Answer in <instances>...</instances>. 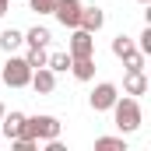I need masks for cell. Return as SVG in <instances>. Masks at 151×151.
I'll list each match as a JSON object with an SVG mask.
<instances>
[{
    "label": "cell",
    "mask_w": 151,
    "mask_h": 151,
    "mask_svg": "<svg viewBox=\"0 0 151 151\" xmlns=\"http://www.w3.org/2000/svg\"><path fill=\"white\" fill-rule=\"evenodd\" d=\"M116 99H119V88H116L113 81H102V84H95V88H91V95H88V106H91L95 113H109Z\"/></svg>",
    "instance_id": "cell-4"
},
{
    "label": "cell",
    "mask_w": 151,
    "mask_h": 151,
    "mask_svg": "<svg viewBox=\"0 0 151 151\" xmlns=\"http://www.w3.org/2000/svg\"><path fill=\"white\" fill-rule=\"evenodd\" d=\"M95 148L99 151H127V141H123V134H119V137H99Z\"/></svg>",
    "instance_id": "cell-17"
},
{
    "label": "cell",
    "mask_w": 151,
    "mask_h": 151,
    "mask_svg": "<svg viewBox=\"0 0 151 151\" xmlns=\"http://www.w3.org/2000/svg\"><path fill=\"white\" fill-rule=\"evenodd\" d=\"M70 32H74L70 42H67L70 60H77V56H95V35H91V32H84V28H70Z\"/></svg>",
    "instance_id": "cell-6"
},
{
    "label": "cell",
    "mask_w": 151,
    "mask_h": 151,
    "mask_svg": "<svg viewBox=\"0 0 151 151\" xmlns=\"http://www.w3.org/2000/svg\"><path fill=\"white\" fill-rule=\"evenodd\" d=\"M137 49H141L144 56H148V53H151V25H148V28H144V32H141V42H137Z\"/></svg>",
    "instance_id": "cell-20"
},
{
    "label": "cell",
    "mask_w": 151,
    "mask_h": 151,
    "mask_svg": "<svg viewBox=\"0 0 151 151\" xmlns=\"http://www.w3.org/2000/svg\"><path fill=\"white\" fill-rule=\"evenodd\" d=\"M141 4H151V0H141Z\"/></svg>",
    "instance_id": "cell-23"
},
{
    "label": "cell",
    "mask_w": 151,
    "mask_h": 151,
    "mask_svg": "<svg viewBox=\"0 0 151 151\" xmlns=\"http://www.w3.org/2000/svg\"><path fill=\"white\" fill-rule=\"evenodd\" d=\"M81 0H56L53 4V18L63 25V28H77V21H81Z\"/></svg>",
    "instance_id": "cell-5"
},
{
    "label": "cell",
    "mask_w": 151,
    "mask_h": 151,
    "mask_svg": "<svg viewBox=\"0 0 151 151\" xmlns=\"http://www.w3.org/2000/svg\"><path fill=\"white\" fill-rule=\"evenodd\" d=\"M28 84L35 88V95H53V91H56V74H53L49 67H35Z\"/></svg>",
    "instance_id": "cell-7"
},
{
    "label": "cell",
    "mask_w": 151,
    "mask_h": 151,
    "mask_svg": "<svg viewBox=\"0 0 151 151\" xmlns=\"http://www.w3.org/2000/svg\"><path fill=\"white\" fill-rule=\"evenodd\" d=\"M7 7H11V0H0V18L7 14Z\"/></svg>",
    "instance_id": "cell-21"
},
{
    "label": "cell",
    "mask_w": 151,
    "mask_h": 151,
    "mask_svg": "<svg viewBox=\"0 0 151 151\" xmlns=\"http://www.w3.org/2000/svg\"><path fill=\"white\" fill-rule=\"evenodd\" d=\"M25 137H32V141H53V137H60V119L56 116H25V130H21Z\"/></svg>",
    "instance_id": "cell-2"
},
{
    "label": "cell",
    "mask_w": 151,
    "mask_h": 151,
    "mask_svg": "<svg viewBox=\"0 0 151 151\" xmlns=\"http://www.w3.org/2000/svg\"><path fill=\"white\" fill-rule=\"evenodd\" d=\"M134 49H137V46H134V39H130V35H123V32H119V35L113 39V56H116V60H123V56H127V53H134Z\"/></svg>",
    "instance_id": "cell-15"
},
{
    "label": "cell",
    "mask_w": 151,
    "mask_h": 151,
    "mask_svg": "<svg viewBox=\"0 0 151 151\" xmlns=\"http://www.w3.org/2000/svg\"><path fill=\"white\" fill-rule=\"evenodd\" d=\"M113 123L119 134H134V130H141V123H144V109H141V102L134 99V95H119L113 102Z\"/></svg>",
    "instance_id": "cell-1"
},
{
    "label": "cell",
    "mask_w": 151,
    "mask_h": 151,
    "mask_svg": "<svg viewBox=\"0 0 151 151\" xmlns=\"http://www.w3.org/2000/svg\"><path fill=\"white\" fill-rule=\"evenodd\" d=\"M46 60H49V53H46V46H28V53H25V63L35 70V67H46Z\"/></svg>",
    "instance_id": "cell-14"
},
{
    "label": "cell",
    "mask_w": 151,
    "mask_h": 151,
    "mask_svg": "<svg viewBox=\"0 0 151 151\" xmlns=\"http://www.w3.org/2000/svg\"><path fill=\"white\" fill-rule=\"evenodd\" d=\"M53 4H56V0H28V7H32L35 14H53Z\"/></svg>",
    "instance_id": "cell-19"
},
{
    "label": "cell",
    "mask_w": 151,
    "mask_h": 151,
    "mask_svg": "<svg viewBox=\"0 0 151 151\" xmlns=\"http://www.w3.org/2000/svg\"><path fill=\"white\" fill-rule=\"evenodd\" d=\"M148 91V77H144V70H127V77H123V95H144Z\"/></svg>",
    "instance_id": "cell-10"
},
{
    "label": "cell",
    "mask_w": 151,
    "mask_h": 151,
    "mask_svg": "<svg viewBox=\"0 0 151 151\" xmlns=\"http://www.w3.org/2000/svg\"><path fill=\"white\" fill-rule=\"evenodd\" d=\"M46 67H49L53 74H60V70H70V53H49Z\"/></svg>",
    "instance_id": "cell-16"
},
{
    "label": "cell",
    "mask_w": 151,
    "mask_h": 151,
    "mask_svg": "<svg viewBox=\"0 0 151 151\" xmlns=\"http://www.w3.org/2000/svg\"><path fill=\"white\" fill-rule=\"evenodd\" d=\"M21 130H25V113H4L0 116V137L14 141Z\"/></svg>",
    "instance_id": "cell-9"
},
{
    "label": "cell",
    "mask_w": 151,
    "mask_h": 151,
    "mask_svg": "<svg viewBox=\"0 0 151 151\" xmlns=\"http://www.w3.org/2000/svg\"><path fill=\"white\" fill-rule=\"evenodd\" d=\"M106 25V11L102 7H81V21H77V28H84V32H99Z\"/></svg>",
    "instance_id": "cell-8"
},
{
    "label": "cell",
    "mask_w": 151,
    "mask_h": 151,
    "mask_svg": "<svg viewBox=\"0 0 151 151\" xmlns=\"http://www.w3.org/2000/svg\"><path fill=\"white\" fill-rule=\"evenodd\" d=\"M0 77H4L7 88H28V81H32V67L25 63V56H14V53H11V60L4 63Z\"/></svg>",
    "instance_id": "cell-3"
},
{
    "label": "cell",
    "mask_w": 151,
    "mask_h": 151,
    "mask_svg": "<svg viewBox=\"0 0 151 151\" xmlns=\"http://www.w3.org/2000/svg\"><path fill=\"white\" fill-rule=\"evenodd\" d=\"M70 70H74L77 81H91L95 77V56H77V60H70Z\"/></svg>",
    "instance_id": "cell-11"
},
{
    "label": "cell",
    "mask_w": 151,
    "mask_h": 151,
    "mask_svg": "<svg viewBox=\"0 0 151 151\" xmlns=\"http://www.w3.org/2000/svg\"><path fill=\"white\" fill-rule=\"evenodd\" d=\"M25 42H28V46H49L53 35H49V28L35 25V28H28V32H25Z\"/></svg>",
    "instance_id": "cell-13"
},
{
    "label": "cell",
    "mask_w": 151,
    "mask_h": 151,
    "mask_svg": "<svg viewBox=\"0 0 151 151\" xmlns=\"http://www.w3.org/2000/svg\"><path fill=\"white\" fill-rule=\"evenodd\" d=\"M21 42H25V32H18V28H4L0 32V49L4 53H14Z\"/></svg>",
    "instance_id": "cell-12"
},
{
    "label": "cell",
    "mask_w": 151,
    "mask_h": 151,
    "mask_svg": "<svg viewBox=\"0 0 151 151\" xmlns=\"http://www.w3.org/2000/svg\"><path fill=\"white\" fill-rule=\"evenodd\" d=\"M4 113H7V109H4V102H0V116H4Z\"/></svg>",
    "instance_id": "cell-22"
},
{
    "label": "cell",
    "mask_w": 151,
    "mask_h": 151,
    "mask_svg": "<svg viewBox=\"0 0 151 151\" xmlns=\"http://www.w3.org/2000/svg\"><path fill=\"white\" fill-rule=\"evenodd\" d=\"M144 60H148V56H144L141 49H134V53L123 56V67H127V70H144Z\"/></svg>",
    "instance_id": "cell-18"
}]
</instances>
